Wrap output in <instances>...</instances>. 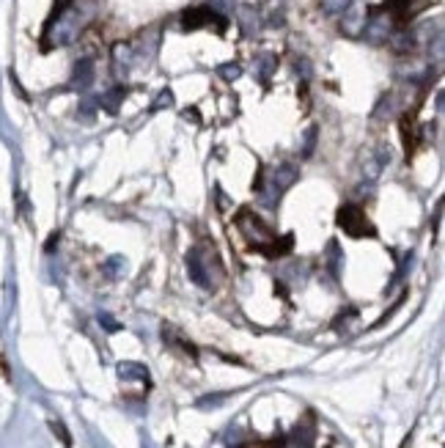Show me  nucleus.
Wrapping results in <instances>:
<instances>
[{
    "label": "nucleus",
    "mask_w": 445,
    "mask_h": 448,
    "mask_svg": "<svg viewBox=\"0 0 445 448\" xmlns=\"http://www.w3.org/2000/svg\"><path fill=\"white\" fill-rule=\"evenodd\" d=\"M66 3H69V0H55V12H61Z\"/></svg>",
    "instance_id": "39448f33"
},
{
    "label": "nucleus",
    "mask_w": 445,
    "mask_h": 448,
    "mask_svg": "<svg viewBox=\"0 0 445 448\" xmlns=\"http://www.w3.org/2000/svg\"><path fill=\"white\" fill-rule=\"evenodd\" d=\"M407 445H409V437H407V440H404V443H401V448H407Z\"/></svg>",
    "instance_id": "423d86ee"
},
{
    "label": "nucleus",
    "mask_w": 445,
    "mask_h": 448,
    "mask_svg": "<svg viewBox=\"0 0 445 448\" xmlns=\"http://www.w3.org/2000/svg\"><path fill=\"white\" fill-rule=\"evenodd\" d=\"M245 448H281V443H251Z\"/></svg>",
    "instance_id": "20e7f679"
},
{
    "label": "nucleus",
    "mask_w": 445,
    "mask_h": 448,
    "mask_svg": "<svg viewBox=\"0 0 445 448\" xmlns=\"http://www.w3.org/2000/svg\"><path fill=\"white\" fill-rule=\"evenodd\" d=\"M338 226L349 234V237H374L371 223L366 220V212L360 206H341L338 212Z\"/></svg>",
    "instance_id": "f257e3e1"
},
{
    "label": "nucleus",
    "mask_w": 445,
    "mask_h": 448,
    "mask_svg": "<svg viewBox=\"0 0 445 448\" xmlns=\"http://www.w3.org/2000/svg\"><path fill=\"white\" fill-rule=\"evenodd\" d=\"M50 429L55 432V437H61V443H64L66 448H72V434L66 432V426H64L61 421H50Z\"/></svg>",
    "instance_id": "7ed1b4c3"
},
{
    "label": "nucleus",
    "mask_w": 445,
    "mask_h": 448,
    "mask_svg": "<svg viewBox=\"0 0 445 448\" xmlns=\"http://www.w3.org/2000/svg\"><path fill=\"white\" fill-rule=\"evenodd\" d=\"M165 341H170L173 347H181L184 349V355H190V358H195V347L190 344V341H184L173 327H165Z\"/></svg>",
    "instance_id": "f03ea898"
}]
</instances>
